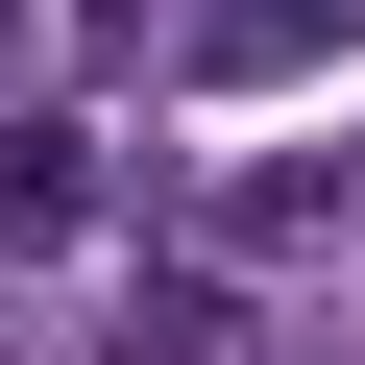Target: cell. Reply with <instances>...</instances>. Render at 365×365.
Instances as JSON below:
<instances>
[{
    "label": "cell",
    "mask_w": 365,
    "mask_h": 365,
    "mask_svg": "<svg viewBox=\"0 0 365 365\" xmlns=\"http://www.w3.org/2000/svg\"><path fill=\"white\" fill-rule=\"evenodd\" d=\"M195 25H220L195 73H317V49H365V0H195Z\"/></svg>",
    "instance_id": "cell-2"
},
{
    "label": "cell",
    "mask_w": 365,
    "mask_h": 365,
    "mask_svg": "<svg viewBox=\"0 0 365 365\" xmlns=\"http://www.w3.org/2000/svg\"><path fill=\"white\" fill-rule=\"evenodd\" d=\"M98 220V122H0V244H73Z\"/></svg>",
    "instance_id": "cell-1"
},
{
    "label": "cell",
    "mask_w": 365,
    "mask_h": 365,
    "mask_svg": "<svg viewBox=\"0 0 365 365\" xmlns=\"http://www.w3.org/2000/svg\"><path fill=\"white\" fill-rule=\"evenodd\" d=\"M146 25H170V0H73V49H98V73H122V49H146Z\"/></svg>",
    "instance_id": "cell-3"
}]
</instances>
